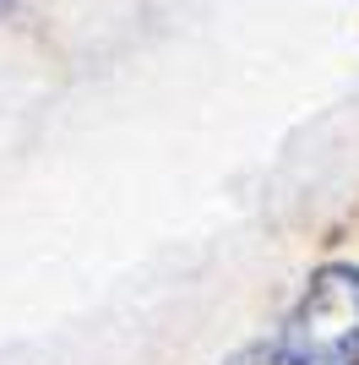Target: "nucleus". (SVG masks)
Segmentation results:
<instances>
[{
    "label": "nucleus",
    "mask_w": 359,
    "mask_h": 365,
    "mask_svg": "<svg viewBox=\"0 0 359 365\" xmlns=\"http://www.w3.org/2000/svg\"><path fill=\"white\" fill-rule=\"evenodd\" d=\"M278 365H359V267L332 262L305 284L272 344Z\"/></svg>",
    "instance_id": "1"
},
{
    "label": "nucleus",
    "mask_w": 359,
    "mask_h": 365,
    "mask_svg": "<svg viewBox=\"0 0 359 365\" xmlns=\"http://www.w3.org/2000/svg\"><path fill=\"white\" fill-rule=\"evenodd\" d=\"M229 365H278V360H272V349H239L229 354Z\"/></svg>",
    "instance_id": "2"
}]
</instances>
